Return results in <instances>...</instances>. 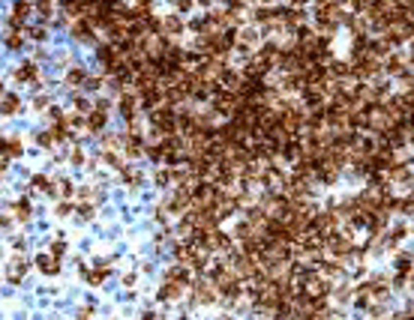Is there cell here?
I'll return each mask as SVG.
<instances>
[{"mask_svg": "<svg viewBox=\"0 0 414 320\" xmlns=\"http://www.w3.org/2000/svg\"><path fill=\"white\" fill-rule=\"evenodd\" d=\"M195 297H198V302H213V287L210 284H198L195 287Z\"/></svg>", "mask_w": 414, "mask_h": 320, "instance_id": "6da1fadb", "label": "cell"}, {"mask_svg": "<svg viewBox=\"0 0 414 320\" xmlns=\"http://www.w3.org/2000/svg\"><path fill=\"white\" fill-rule=\"evenodd\" d=\"M165 27H168V30H171V33H177V30L183 27V24H180V21H174V18H168V21H165Z\"/></svg>", "mask_w": 414, "mask_h": 320, "instance_id": "7a4b0ae2", "label": "cell"}, {"mask_svg": "<svg viewBox=\"0 0 414 320\" xmlns=\"http://www.w3.org/2000/svg\"><path fill=\"white\" fill-rule=\"evenodd\" d=\"M309 320H330V317H321L318 311H315V314H309Z\"/></svg>", "mask_w": 414, "mask_h": 320, "instance_id": "3957f363", "label": "cell"}]
</instances>
